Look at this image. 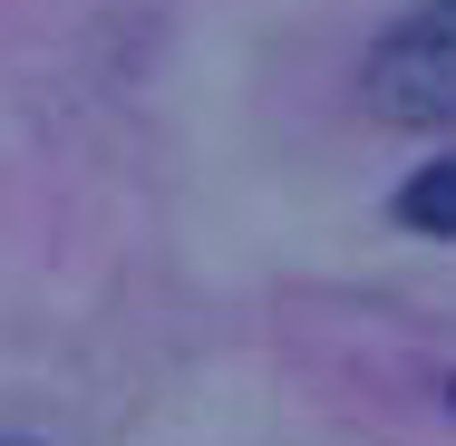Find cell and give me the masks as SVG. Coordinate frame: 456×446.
<instances>
[{"mask_svg": "<svg viewBox=\"0 0 456 446\" xmlns=\"http://www.w3.org/2000/svg\"><path fill=\"white\" fill-rule=\"evenodd\" d=\"M369 107L388 126H437V117H456V0L418 10L408 29H388L369 49Z\"/></svg>", "mask_w": 456, "mask_h": 446, "instance_id": "1", "label": "cell"}, {"mask_svg": "<svg viewBox=\"0 0 456 446\" xmlns=\"http://www.w3.org/2000/svg\"><path fill=\"white\" fill-rule=\"evenodd\" d=\"M398 223H408V233H447V243H456V156H437V166H418V175L398 184Z\"/></svg>", "mask_w": 456, "mask_h": 446, "instance_id": "2", "label": "cell"}, {"mask_svg": "<svg viewBox=\"0 0 456 446\" xmlns=\"http://www.w3.org/2000/svg\"><path fill=\"white\" fill-rule=\"evenodd\" d=\"M0 446H29V437H0Z\"/></svg>", "mask_w": 456, "mask_h": 446, "instance_id": "3", "label": "cell"}]
</instances>
